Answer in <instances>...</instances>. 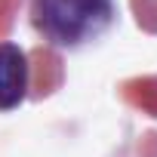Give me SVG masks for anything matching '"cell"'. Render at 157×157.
<instances>
[{
	"label": "cell",
	"instance_id": "6da1fadb",
	"mask_svg": "<svg viewBox=\"0 0 157 157\" xmlns=\"http://www.w3.org/2000/svg\"><path fill=\"white\" fill-rule=\"evenodd\" d=\"M34 22L56 43H80L111 22V0H34Z\"/></svg>",
	"mask_w": 157,
	"mask_h": 157
},
{
	"label": "cell",
	"instance_id": "7a4b0ae2",
	"mask_svg": "<svg viewBox=\"0 0 157 157\" xmlns=\"http://www.w3.org/2000/svg\"><path fill=\"white\" fill-rule=\"evenodd\" d=\"M28 90V62L19 46L0 43V108H16Z\"/></svg>",
	"mask_w": 157,
	"mask_h": 157
}]
</instances>
